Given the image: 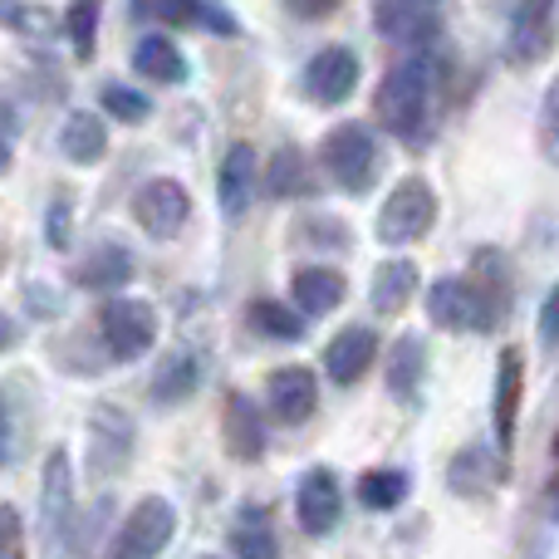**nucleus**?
<instances>
[{
	"mask_svg": "<svg viewBox=\"0 0 559 559\" xmlns=\"http://www.w3.org/2000/svg\"><path fill=\"white\" fill-rule=\"evenodd\" d=\"M442 94V59L437 55H407L403 64H393L378 84V118L383 128L407 147L427 143L432 128V108Z\"/></svg>",
	"mask_w": 559,
	"mask_h": 559,
	"instance_id": "f257e3e1",
	"label": "nucleus"
},
{
	"mask_svg": "<svg viewBox=\"0 0 559 559\" xmlns=\"http://www.w3.org/2000/svg\"><path fill=\"white\" fill-rule=\"evenodd\" d=\"M437 222V192L423 177H407L388 192V202L378 206V241L383 246H413L427 236V226Z\"/></svg>",
	"mask_w": 559,
	"mask_h": 559,
	"instance_id": "f03ea898",
	"label": "nucleus"
},
{
	"mask_svg": "<svg viewBox=\"0 0 559 559\" xmlns=\"http://www.w3.org/2000/svg\"><path fill=\"white\" fill-rule=\"evenodd\" d=\"M173 535H177L173 501H163V496H147V501H138L133 511L123 515L114 545H108V559H157L167 545H173Z\"/></svg>",
	"mask_w": 559,
	"mask_h": 559,
	"instance_id": "7ed1b4c3",
	"label": "nucleus"
},
{
	"mask_svg": "<svg viewBox=\"0 0 559 559\" xmlns=\"http://www.w3.org/2000/svg\"><path fill=\"white\" fill-rule=\"evenodd\" d=\"M98 334H104V348L114 354V364H133L153 348L157 314L143 299H104L98 305Z\"/></svg>",
	"mask_w": 559,
	"mask_h": 559,
	"instance_id": "20e7f679",
	"label": "nucleus"
},
{
	"mask_svg": "<svg viewBox=\"0 0 559 559\" xmlns=\"http://www.w3.org/2000/svg\"><path fill=\"white\" fill-rule=\"evenodd\" d=\"M319 163H324L329 182L348 187V192H364L378 167V143L364 123H338V128H329L324 147H319Z\"/></svg>",
	"mask_w": 559,
	"mask_h": 559,
	"instance_id": "39448f33",
	"label": "nucleus"
},
{
	"mask_svg": "<svg viewBox=\"0 0 559 559\" xmlns=\"http://www.w3.org/2000/svg\"><path fill=\"white\" fill-rule=\"evenodd\" d=\"M496 309H501V299H496L491 289H481L476 280L447 275L427 289V314H432V324H442V329H491Z\"/></svg>",
	"mask_w": 559,
	"mask_h": 559,
	"instance_id": "423d86ee",
	"label": "nucleus"
},
{
	"mask_svg": "<svg viewBox=\"0 0 559 559\" xmlns=\"http://www.w3.org/2000/svg\"><path fill=\"white\" fill-rule=\"evenodd\" d=\"M192 216V202H187V187L173 182V177H153V182L138 187L133 197V222L143 226L153 241H173L177 231Z\"/></svg>",
	"mask_w": 559,
	"mask_h": 559,
	"instance_id": "0eeeda50",
	"label": "nucleus"
},
{
	"mask_svg": "<svg viewBox=\"0 0 559 559\" xmlns=\"http://www.w3.org/2000/svg\"><path fill=\"white\" fill-rule=\"evenodd\" d=\"M133 456V417L123 407H98L94 423H88V472L94 481L118 476Z\"/></svg>",
	"mask_w": 559,
	"mask_h": 559,
	"instance_id": "6e6552de",
	"label": "nucleus"
},
{
	"mask_svg": "<svg viewBox=\"0 0 559 559\" xmlns=\"http://www.w3.org/2000/svg\"><path fill=\"white\" fill-rule=\"evenodd\" d=\"M555 45V0H521L506 29V55L515 64H535Z\"/></svg>",
	"mask_w": 559,
	"mask_h": 559,
	"instance_id": "1a4fd4ad",
	"label": "nucleus"
},
{
	"mask_svg": "<svg viewBox=\"0 0 559 559\" xmlns=\"http://www.w3.org/2000/svg\"><path fill=\"white\" fill-rule=\"evenodd\" d=\"M358 84V55L348 45H324L305 69V88L314 104H344Z\"/></svg>",
	"mask_w": 559,
	"mask_h": 559,
	"instance_id": "9d476101",
	"label": "nucleus"
},
{
	"mask_svg": "<svg viewBox=\"0 0 559 559\" xmlns=\"http://www.w3.org/2000/svg\"><path fill=\"white\" fill-rule=\"evenodd\" d=\"M39 521H45V540H59L64 525L74 521V466H69V452L55 447L45 462V481H39Z\"/></svg>",
	"mask_w": 559,
	"mask_h": 559,
	"instance_id": "9b49d317",
	"label": "nucleus"
},
{
	"mask_svg": "<svg viewBox=\"0 0 559 559\" xmlns=\"http://www.w3.org/2000/svg\"><path fill=\"white\" fill-rule=\"evenodd\" d=\"M338 511H344V491H338L334 472L314 466V472L299 481V496H295V515L309 535H329L338 525Z\"/></svg>",
	"mask_w": 559,
	"mask_h": 559,
	"instance_id": "f8f14e48",
	"label": "nucleus"
},
{
	"mask_svg": "<svg viewBox=\"0 0 559 559\" xmlns=\"http://www.w3.org/2000/svg\"><path fill=\"white\" fill-rule=\"evenodd\" d=\"M442 0H378V35L397 45H427L437 35Z\"/></svg>",
	"mask_w": 559,
	"mask_h": 559,
	"instance_id": "ddd939ff",
	"label": "nucleus"
},
{
	"mask_svg": "<svg viewBox=\"0 0 559 559\" xmlns=\"http://www.w3.org/2000/svg\"><path fill=\"white\" fill-rule=\"evenodd\" d=\"M319 407V383L305 364H289V368H275L271 373V413L275 423L285 427H299L309 413Z\"/></svg>",
	"mask_w": 559,
	"mask_h": 559,
	"instance_id": "4468645a",
	"label": "nucleus"
},
{
	"mask_svg": "<svg viewBox=\"0 0 559 559\" xmlns=\"http://www.w3.org/2000/svg\"><path fill=\"white\" fill-rule=\"evenodd\" d=\"M378 358V334L364 324H348L338 329L334 338H329L324 348V373L334 378V383H354V378H364L368 368H373Z\"/></svg>",
	"mask_w": 559,
	"mask_h": 559,
	"instance_id": "2eb2a0df",
	"label": "nucleus"
},
{
	"mask_svg": "<svg viewBox=\"0 0 559 559\" xmlns=\"http://www.w3.org/2000/svg\"><path fill=\"white\" fill-rule=\"evenodd\" d=\"M521 393H525V358H521V348H506L501 368H496V442H501L506 456H511V447H515Z\"/></svg>",
	"mask_w": 559,
	"mask_h": 559,
	"instance_id": "dca6fc26",
	"label": "nucleus"
},
{
	"mask_svg": "<svg viewBox=\"0 0 559 559\" xmlns=\"http://www.w3.org/2000/svg\"><path fill=\"white\" fill-rule=\"evenodd\" d=\"M255 197V153L251 143H231L222 163V212L226 216H246Z\"/></svg>",
	"mask_w": 559,
	"mask_h": 559,
	"instance_id": "f3484780",
	"label": "nucleus"
},
{
	"mask_svg": "<svg viewBox=\"0 0 559 559\" xmlns=\"http://www.w3.org/2000/svg\"><path fill=\"white\" fill-rule=\"evenodd\" d=\"M427 378V348L417 334H403L393 348H388V393L403 397V403H413L417 388H423Z\"/></svg>",
	"mask_w": 559,
	"mask_h": 559,
	"instance_id": "a211bd4d",
	"label": "nucleus"
},
{
	"mask_svg": "<svg viewBox=\"0 0 559 559\" xmlns=\"http://www.w3.org/2000/svg\"><path fill=\"white\" fill-rule=\"evenodd\" d=\"M226 447H231L236 462H255L265 447V423L246 393H236L231 403H226Z\"/></svg>",
	"mask_w": 559,
	"mask_h": 559,
	"instance_id": "6ab92c4d",
	"label": "nucleus"
},
{
	"mask_svg": "<svg viewBox=\"0 0 559 559\" xmlns=\"http://www.w3.org/2000/svg\"><path fill=\"white\" fill-rule=\"evenodd\" d=\"M133 69H138L143 79H153V84H182V79H187L182 49H177L167 35H143V39H138Z\"/></svg>",
	"mask_w": 559,
	"mask_h": 559,
	"instance_id": "aec40b11",
	"label": "nucleus"
},
{
	"mask_svg": "<svg viewBox=\"0 0 559 559\" xmlns=\"http://www.w3.org/2000/svg\"><path fill=\"white\" fill-rule=\"evenodd\" d=\"M143 10L157 20V25H206V29H216V35H231L236 29V20L231 15H222L216 5H206V0H143Z\"/></svg>",
	"mask_w": 559,
	"mask_h": 559,
	"instance_id": "412c9836",
	"label": "nucleus"
},
{
	"mask_svg": "<svg viewBox=\"0 0 559 559\" xmlns=\"http://www.w3.org/2000/svg\"><path fill=\"white\" fill-rule=\"evenodd\" d=\"M344 299V275L329 271V265H305L295 275V305L299 314H329Z\"/></svg>",
	"mask_w": 559,
	"mask_h": 559,
	"instance_id": "4be33fe9",
	"label": "nucleus"
},
{
	"mask_svg": "<svg viewBox=\"0 0 559 559\" xmlns=\"http://www.w3.org/2000/svg\"><path fill=\"white\" fill-rule=\"evenodd\" d=\"M128 280H133V255H128V246H98V251L79 265V285L98 289V295H114Z\"/></svg>",
	"mask_w": 559,
	"mask_h": 559,
	"instance_id": "5701e85b",
	"label": "nucleus"
},
{
	"mask_svg": "<svg viewBox=\"0 0 559 559\" xmlns=\"http://www.w3.org/2000/svg\"><path fill=\"white\" fill-rule=\"evenodd\" d=\"M59 147H64L69 163L88 167V163H98V157L108 153V133H104V123H98L94 114H74L64 123V133H59Z\"/></svg>",
	"mask_w": 559,
	"mask_h": 559,
	"instance_id": "b1692460",
	"label": "nucleus"
},
{
	"mask_svg": "<svg viewBox=\"0 0 559 559\" xmlns=\"http://www.w3.org/2000/svg\"><path fill=\"white\" fill-rule=\"evenodd\" d=\"M417 295V265L413 261H383L373 275V305L383 314H397Z\"/></svg>",
	"mask_w": 559,
	"mask_h": 559,
	"instance_id": "393cba45",
	"label": "nucleus"
},
{
	"mask_svg": "<svg viewBox=\"0 0 559 559\" xmlns=\"http://www.w3.org/2000/svg\"><path fill=\"white\" fill-rule=\"evenodd\" d=\"M231 555L236 559H280V540H275V525L265 511H246L231 531Z\"/></svg>",
	"mask_w": 559,
	"mask_h": 559,
	"instance_id": "a878e982",
	"label": "nucleus"
},
{
	"mask_svg": "<svg viewBox=\"0 0 559 559\" xmlns=\"http://www.w3.org/2000/svg\"><path fill=\"white\" fill-rule=\"evenodd\" d=\"M407 496V476L403 472H388V466H373V472L358 476V501L368 511H397Z\"/></svg>",
	"mask_w": 559,
	"mask_h": 559,
	"instance_id": "bb28decb",
	"label": "nucleus"
},
{
	"mask_svg": "<svg viewBox=\"0 0 559 559\" xmlns=\"http://www.w3.org/2000/svg\"><path fill=\"white\" fill-rule=\"evenodd\" d=\"M309 182V167H305V153L299 147H275L271 153V167H265V187H271V197H299Z\"/></svg>",
	"mask_w": 559,
	"mask_h": 559,
	"instance_id": "cd10ccee",
	"label": "nucleus"
},
{
	"mask_svg": "<svg viewBox=\"0 0 559 559\" xmlns=\"http://www.w3.org/2000/svg\"><path fill=\"white\" fill-rule=\"evenodd\" d=\"M251 324L261 329V334L271 338H299V329H305V314L289 305H280V299H255L251 305Z\"/></svg>",
	"mask_w": 559,
	"mask_h": 559,
	"instance_id": "c85d7f7f",
	"label": "nucleus"
},
{
	"mask_svg": "<svg viewBox=\"0 0 559 559\" xmlns=\"http://www.w3.org/2000/svg\"><path fill=\"white\" fill-rule=\"evenodd\" d=\"M197 373H202V368H197L192 354L173 358V364H167L163 373L153 378V397H157V403H177V397H187L197 388Z\"/></svg>",
	"mask_w": 559,
	"mask_h": 559,
	"instance_id": "c756f323",
	"label": "nucleus"
},
{
	"mask_svg": "<svg viewBox=\"0 0 559 559\" xmlns=\"http://www.w3.org/2000/svg\"><path fill=\"white\" fill-rule=\"evenodd\" d=\"M491 476H496V466H486V452L481 447H472V452H462L456 456V466H452V491L476 496V491L491 486Z\"/></svg>",
	"mask_w": 559,
	"mask_h": 559,
	"instance_id": "7c9ffc66",
	"label": "nucleus"
},
{
	"mask_svg": "<svg viewBox=\"0 0 559 559\" xmlns=\"http://www.w3.org/2000/svg\"><path fill=\"white\" fill-rule=\"evenodd\" d=\"M98 10H104V0H74L69 5V39H74L79 55H88L94 49V29H98Z\"/></svg>",
	"mask_w": 559,
	"mask_h": 559,
	"instance_id": "2f4dec72",
	"label": "nucleus"
},
{
	"mask_svg": "<svg viewBox=\"0 0 559 559\" xmlns=\"http://www.w3.org/2000/svg\"><path fill=\"white\" fill-rule=\"evenodd\" d=\"M104 108L118 118V123H143V118H147V108H153V104H147V98L138 94V88L108 84V88H104Z\"/></svg>",
	"mask_w": 559,
	"mask_h": 559,
	"instance_id": "473e14b6",
	"label": "nucleus"
},
{
	"mask_svg": "<svg viewBox=\"0 0 559 559\" xmlns=\"http://www.w3.org/2000/svg\"><path fill=\"white\" fill-rule=\"evenodd\" d=\"M540 147L550 163H559V79L545 88V104H540Z\"/></svg>",
	"mask_w": 559,
	"mask_h": 559,
	"instance_id": "72a5a7b5",
	"label": "nucleus"
},
{
	"mask_svg": "<svg viewBox=\"0 0 559 559\" xmlns=\"http://www.w3.org/2000/svg\"><path fill=\"white\" fill-rule=\"evenodd\" d=\"M0 545H5V559H20L25 555V525H20V511L15 506H5V511H0Z\"/></svg>",
	"mask_w": 559,
	"mask_h": 559,
	"instance_id": "f704fd0d",
	"label": "nucleus"
},
{
	"mask_svg": "<svg viewBox=\"0 0 559 559\" xmlns=\"http://www.w3.org/2000/svg\"><path fill=\"white\" fill-rule=\"evenodd\" d=\"M540 338L545 344H559V285L550 289V299H545V309H540Z\"/></svg>",
	"mask_w": 559,
	"mask_h": 559,
	"instance_id": "c9c22d12",
	"label": "nucleus"
},
{
	"mask_svg": "<svg viewBox=\"0 0 559 559\" xmlns=\"http://www.w3.org/2000/svg\"><path fill=\"white\" fill-rule=\"evenodd\" d=\"M289 10H295L299 20H324V15H334L338 5H344V0H285Z\"/></svg>",
	"mask_w": 559,
	"mask_h": 559,
	"instance_id": "e433bc0d",
	"label": "nucleus"
},
{
	"mask_svg": "<svg viewBox=\"0 0 559 559\" xmlns=\"http://www.w3.org/2000/svg\"><path fill=\"white\" fill-rule=\"evenodd\" d=\"M49 241H55V246H64V241H69V236H64V202L49 206Z\"/></svg>",
	"mask_w": 559,
	"mask_h": 559,
	"instance_id": "4c0bfd02",
	"label": "nucleus"
},
{
	"mask_svg": "<svg viewBox=\"0 0 559 559\" xmlns=\"http://www.w3.org/2000/svg\"><path fill=\"white\" fill-rule=\"evenodd\" d=\"M202 559H216V555H202Z\"/></svg>",
	"mask_w": 559,
	"mask_h": 559,
	"instance_id": "58836bf2",
	"label": "nucleus"
}]
</instances>
